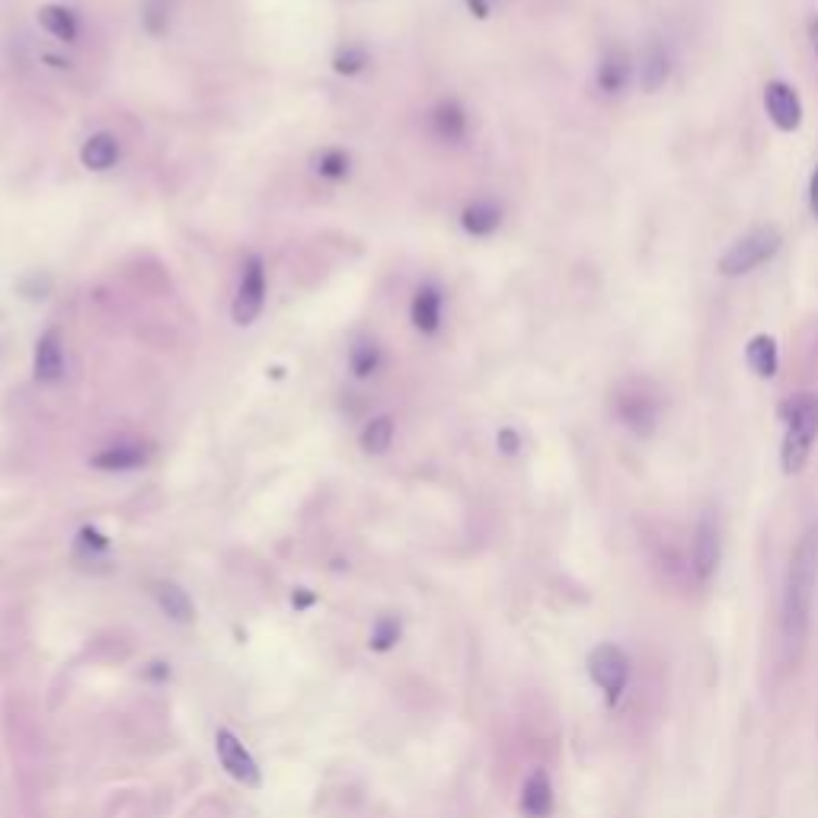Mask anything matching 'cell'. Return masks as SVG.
I'll return each instance as SVG.
<instances>
[{"instance_id": "cell-24", "label": "cell", "mask_w": 818, "mask_h": 818, "mask_svg": "<svg viewBox=\"0 0 818 818\" xmlns=\"http://www.w3.org/2000/svg\"><path fill=\"white\" fill-rule=\"evenodd\" d=\"M310 170L326 179V183H346L352 176V154L342 151V147H323L310 160Z\"/></svg>"}, {"instance_id": "cell-4", "label": "cell", "mask_w": 818, "mask_h": 818, "mask_svg": "<svg viewBox=\"0 0 818 818\" xmlns=\"http://www.w3.org/2000/svg\"><path fill=\"white\" fill-rule=\"evenodd\" d=\"M611 409H614V419L636 438H649L659 429L662 400H659V390L649 381H624L611 394Z\"/></svg>"}, {"instance_id": "cell-27", "label": "cell", "mask_w": 818, "mask_h": 818, "mask_svg": "<svg viewBox=\"0 0 818 818\" xmlns=\"http://www.w3.org/2000/svg\"><path fill=\"white\" fill-rule=\"evenodd\" d=\"M141 23L147 29V36H167V29H170V4L167 0H147L144 4V13H141Z\"/></svg>"}, {"instance_id": "cell-15", "label": "cell", "mask_w": 818, "mask_h": 818, "mask_svg": "<svg viewBox=\"0 0 818 818\" xmlns=\"http://www.w3.org/2000/svg\"><path fill=\"white\" fill-rule=\"evenodd\" d=\"M147 461H151V448L141 445V441H116V445H106L103 451H96L90 457V467L103 473H128V470L144 467Z\"/></svg>"}, {"instance_id": "cell-14", "label": "cell", "mask_w": 818, "mask_h": 818, "mask_svg": "<svg viewBox=\"0 0 818 818\" xmlns=\"http://www.w3.org/2000/svg\"><path fill=\"white\" fill-rule=\"evenodd\" d=\"M429 128L441 144H464L470 138V116L457 100H438L429 112Z\"/></svg>"}, {"instance_id": "cell-23", "label": "cell", "mask_w": 818, "mask_h": 818, "mask_svg": "<svg viewBox=\"0 0 818 818\" xmlns=\"http://www.w3.org/2000/svg\"><path fill=\"white\" fill-rule=\"evenodd\" d=\"M154 598L160 604V611L167 614L176 624H192L195 617V604L186 595V588H179L176 582H157L154 585Z\"/></svg>"}, {"instance_id": "cell-25", "label": "cell", "mask_w": 818, "mask_h": 818, "mask_svg": "<svg viewBox=\"0 0 818 818\" xmlns=\"http://www.w3.org/2000/svg\"><path fill=\"white\" fill-rule=\"evenodd\" d=\"M400 636H403L400 617H394V614H381V617L371 624L368 646H371L374 652H390V649H394V646L400 643Z\"/></svg>"}, {"instance_id": "cell-29", "label": "cell", "mask_w": 818, "mask_h": 818, "mask_svg": "<svg viewBox=\"0 0 818 818\" xmlns=\"http://www.w3.org/2000/svg\"><path fill=\"white\" fill-rule=\"evenodd\" d=\"M496 448L505 454V457H515L521 451V435L518 429H512V425H502L499 435H496Z\"/></svg>"}, {"instance_id": "cell-1", "label": "cell", "mask_w": 818, "mask_h": 818, "mask_svg": "<svg viewBox=\"0 0 818 818\" xmlns=\"http://www.w3.org/2000/svg\"><path fill=\"white\" fill-rule=\"evenodd\" d=\"M815 588H818V521L799 534L787 563V576H783L780 636H783V649H787V656L793 659L799 656V649L806 646V636L812 627Z\"/></svg>"}, {"instance_id": "cell-17", "label": "cell", "mask_w": 818, "mask_h": 818, "mask_svg": "<svg viewBox=\"0 0 818 818\" xmlns=\"http://www.w3.org/2000/svg\"><path fill=\"white\" fill-rule=\"evenodd\" d=\"M745 365L748 371L761 381H774L780 371V346L777 336L771 333H755L745 346Z\"/></svg>"}, {"instance_id": "cell-33", "label": "cell", "mask_w": 818, "mask_h": 818, "mask_svg": "<svg viewBox=\"0 0 818 818\" xmlns=\"http://www.w3.org/2000/svg\"><path fill=\"white\" fill-rule=\"evenodd\" d=\"M467 10L477 16V20H486L489 13H493V7H489V0H464Z\"/></svg>"}, {"instance_id": "cell-31", "label": "cell", "mask_w": 818, "mask_h": 818, "mask_svg": "<svg viewBox=\"0 0 818 818\" xmlns=\"http://www.w3.org/2000/svg\"><path fill=\"white\" fill-rule=\"evenodd\" d=\"M314 601H317V595H314V592H307V588H294V595H291L294 611H307Z\"/></svg>"}, {"instance_id": "cell-19", "label": "cell", "mask_w": 818, "mask_h": 818, "mask_svg": "<svg viewBox=\"0 0 818 818\" xmlns=\"http://www.w3.org/2000/svg\"><path fill=\"white\" fill-rule=\"evenodd\" d=\"M122 160V141L112 132H96L80 144V163L90 173H109Z\"/></svg>"}, {"instance_id": "cell-22", "label": "cell", "mask_w": 818, "mask_h": 818, "mask_svg": "<svg viewBox=\"0 0 818 818\" xmlns=\"http://www.w3.org/2000/svg\"><path fill=\"white\" fill-rule=\"evenodd\" d=\"M394 438H397V422L394 416H371L365 425H362V432H358V445H362L365 454L371 457H381L387 454L390 448H394Z\"/></svg>"}, {"instance_id": "cell-18", "label": "cell", "mask_w": 818, "mask_h": 818, "mask_svg": "<svg viewBox=\"0 0 818 818\" xmlns=\"http://www.w3.org/2000/svg\"><path fill=\"white\" fill-rule=\"evenodd\" d=\"M553 783L547 777V771H531L528 780L521 783V796H518V809L525 812L528 818H550L553 815Z\"/></svg>"}, {"instance_id": "cell-28", "label": "cell", "mask_w": 818, "mask_h": 818, "mask_svg": "<svg viewBox=\"0 0 818 818\" xmlns=\"http://www.w3.org/2000/svg\"><path fill=\"white\" fill-rule=\"evenodd\" d=\"M77 544L84 547L87 553H109V537L100 528H93V525H84L77 531Z\"/></svg>"}, {"instance_id": "cell-32", "label": "cell", "mask_w": 818, "mask_h": 818, "mask_svg": "<svg viewBox=\"0 0 818 818\" xmlns=\"http://www.w3.org/2000/svg\"><path fill=\"white\" fill-rule=\"evenodd\" d=\"M809 211H812V218L818 221V163H815V170L809 176Z\"/></svg>"}, {"instance_id": "cell-30", "label": "cell", "mask_w": 818, "mask_h": 818, "mask_svg": "<svg viewBox=\"0 0 818 818\" xmlns=\"http://www.w3.org/2000/svg\"><path fill=\"white\" fill-rule=\"evenodd\" d=\"M806 39H809V52L812 58L818 61V10L809 13V20H806Z\"/></svg>"}, {"instance_id": "cell-21", "label": "cell", "mask_w": 818, "mask_h": 818, "mask_svg": "<svg viewBox=\"0 0 818 818\" xmlns=\"http://www.w3.org/2000/svg\"><path fill=\"white\" fill-rule=\"evenodd\" d=\"M39 26L48 32V36L64 42V45H74L80 39L77 13L71 7H64V4H45V7H39Z\"/></svg>"}, {"instance_id": "cell-26", "label": "cell", "mask_w": 818, "mask_h": 818, "mask_svg": "<svg viewBox=\"0 0 818 818\" xmlns=\"http://www.w3.org/2000/svg\"><path fill=\"white\" fill-rule=\"evenodd\" d=\"M368 64H371V55H368V48L365 45H346V48H339V52L333 55V71L339 77H358V74H365L368 71Z\"/></svg>"}, {"instance_id": "cell-13", "label": "cell", "mask_w": 818, "mask_h": 818, "mask_svg": "<svg viewBox=\"0 0 818 818\" xmlns=\"http://www.w3.org/2000/svg\"><path fill=\"white\" fill-rule=\"evenodd\" d=\"M32 374H36L39 384H58L64 378V336L58 326H48L36 339V349H32Z\"/></svg>"}, {"instance_id": "cell-8", "label": "cell", "mask_w": 818, "mask_h": 818, "mask_svg": "<svg viewBox=\"0 0 818 818\" xmlns=\"http://www.w3.org/2000/svg\"><path fill=\"white\" fill-rule=\"evenodd\" d=\"M675 71V52L668 39L662 36H649L636 55V84H640L643 93H659L668 80H672Z\"/></svg>"}, {"instance_id": "cell-7", "label": "cell", "mask_w": 818, "mask_h": 818, "mask_svg": "<svg viewBox=\"0 0 818 818\" xmlns=\"http://www.w3.org/2000/svg\"><path fill=\"white\" fill-rule=\"evenodd\" d=\"M764 112H767V119H771V125L783 135L799 132V128H803V119H806L803 96L796 93L793 84H787V80H780V77L764 84Z\"/></svg>"}, {"instance_id": "cell-10", "label": "cell", "mask_w": 818, "mask_h": 818, "mask_svg": "<svg viewBox=\"0 0 818 818\" xmlns=\"http://www.w3.org/2000/svg\"><path fill=\"white\" fill-rule=\"evenodd\" d=\"M719 553H723V541H719V521L707 509V512H700L694 537H691V572H694V579L700 585H707L716 576Z\"/></svg>"}, {"instance_id": "cell-16", "label": "cell", "mask_w": 818, "mask_h": 818, "mask_svg": "<svg viewBox=\"0 0 818 818\" xmlns=\"http://www.w3.org/2000/svg\"><path fill=\"white\" fill-rule=\"evenodd\" d=\"M502 221H505V211L493 199H473L461 208V231L467 237H477V240L493 237L502 227Z\"/></svg>"}, {"instance_id": "cell-3", "label": "cell", "mask_w": 818, "mask_h": 818, "mask_svg": "<svg viewBox=\"0 0 818 818\" xmlns=\"http://www.w3.org/2000/svg\"><path fill=\"white\" fill-rule=\"evenodd\" d=\"M783 247V234L777 224H758L751 227L748 234H742L739 240L729 243V250L716 259V272L723 278H745L751 272H758L764 263L780 253Z\"/></svg>"}, {"instance_id": "cell-12", "label": "cell", "mask_w": 818, "mask_h": 818, "mask_svg": "<svg viewBox=\"0 0 818 818\" xmlns=\"http://www.w3.org/2000/svg\"><path fill=\"white\" fill-rule=\"evenodd\" d=\"M409 323L413 330L425 339H432L445 326V291L435 282H422L413 291V301H409Z\"/></svg>"}, {"instance_id": "cell-20", "label": "cell", "mask_w": 818, "mask_h": 818, "mask_svg": "<svg viewBox=\"0 0 818 818\" xmlns=\"http://www.w3.org/2000/svg\"><path fill=\"white\" fill-rule=\"evenodd\" d=\"M381 368H384L381 342L374 339V336L355 339L352 346H349V371H352V378L355 381H371V378H378Z\"/></svg>"}, {"instance_id": "cell-6", "label": "cell", "mask_w": 818, "mask_h": 818, "mask_svg": "<svg viewBox=\"0 0 818 818\" xmlns=\"http://www.w3.org/2000/svg\"><path fill=\"white\" fill-rule=\"evenodd\" d=\"M266 294H269L266 259L259 253H250L247 259H243V269H240L237 294L231 304V320L237 326H253L266 310Z\"/></svg>"}, {"instance_id": "cell-11", "label": "cell", "mask_w": 818, "mask_h": 818, "mask_svg": "<svg viewBox=\"0 0 818 818\" xmlns=\"http://www.w3.org/2000/svg\"><path fill=\"white\" fill-rule=\"evenodd\" d=\"M215 748H218V761L227 774H231L237 783H243V787H259L263 783V774H259V764L256 758L247 751V745H243L237 735L231 729H218L215 732Z\"/></svg>"}, {"instance_id": "cell-2", "label": "cell", "mask_w": 818, "mask_h": 818, "mask_svg": "<svg viewBox=\"0 0 818 818\" xmlns=\"http://www.w3.org/2000/svg\"><path fill=\"white\" fill-rule=\"evenodd\" d=\"M777 416L783 422L780 438V470L787 477H799L806 470L812 448L818 441V394L803 390L777 406Z\"/></svg>"}, {"instance_id": "cell-9", "label": "cell", "mask_w": 818, "mask_h": 818, "mask_svg": "<svg viewBox=\"0 0 818 818\" xmlns=\"http://www.w3.org/2000/svg\"><path fill=\"white\" fill-rule=\"evenodd\" d=\"M633 80H636V58L630 55V48L620 42L604 45V52L595 64V87L604 96H624Z\"/></svg>"}, {"instance_id": "cell-5", "label": "cell", "mask_w": 818, "mask_h": 818, "mask_svg": "<svg viewBox=\"0 0 818 818\" xmlns=\"http://www.w3.org/2000/svg\"><path fill=\"white\" fill-rule=\"evenodd\" d=\"M588 675H592L595 687L601 691L604 703L614 710L624 700L627 687H630V659L627 652L620 649L617 643H601L588 652Z\"/></svg>"}]
</instances>
